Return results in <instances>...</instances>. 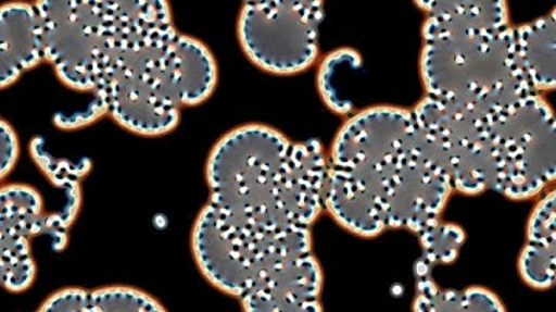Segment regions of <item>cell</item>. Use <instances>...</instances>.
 Masks as SVG:
<instances>
[{"label":"cell","mask_w":556,"mask_h":312,"mask_svg":"<svg viewBox=\"0 0 556 312\" xmlns=\"http://www.w3.org/2000/svg\"><path fill=\"white\" fill-rule=\"evenodd\" d=\"M321 20L324 3L318 0L248 2L240 14V43L266 72H303L316 61Z\"/></svg>","instance_id":"8992f818"},{"label":"cell","mask_w":556,"mask_h":312,"mask_svg":"<svg viewBox=\"0 0 556 312\" xmlns=\"http://www.w3.org/2000/svg\"><path fill=\"white\" fill-rule=\"evenodd\" d=\"M325 208L350 233H419L453 189L409 110L375 108L340 128L327 161Z\"/></svg>","instance_id":"6da1fadb"},{"label":"cell","mask_w":556,"mask_h":312,"mask_svg":"<svg viewBox=\"0 0 556 312\" xmlns=\"http://www.w3.org/2000/svg\"><path fill=\"white\" fill-rule=\"evenodd\" d=\"M0 126H2V132H0V137H2V153H0L2 155V178H5L20 157V139L7 121H2Z\"/></svg>","instance_id":"ac0fdd59"},{"label":"cell","mask_w":556,"mask_h":312,"mask_svg":"<svg viewBox=\"0 0 556 312\" xmlns=\"http://www.w3.org/2000/svg\"><path fill=\"white\" fill-rule=\"evenodd\" d=\"M43 59L42 24L30 3L0 9V86H11Z\"/></svg>","instance_id":"8fae6325"},{"label":"cell","mask_w":556,"mask_h":312,"mask_svg":"<svg viewBox=\"0 0 556 312\" xmlns=\"http://www.w3.org/2000/svg\"><path fill=\"white\" fill-rule=\"evenodd\" d=\"M412 112L431 152L448 176L453 192L468 196L485 192L484 134L489 113L456 108L431 97Z\"/></svg>","instance_id":"ba28073f"},{"label":"cell","mask_w":556,"mask_h":312,"mask_svg":"<svg viewBox=\"0 0 556 312\" xmlns=\"http://www.w3.org/2000/svg\"><path fill=\"white\" fill-rule=\"evenodd\" d=\"M416 234L424 248V257L420 260L428 266L452 263L466 238L460 227L439 222V220Z\"/></svg>","instance_id":"e0dca14e"},{"label":"cell","mask_w":556,"mask_h":312,"mask_svg":"<svg viewBox=\"0 0 556 312\" xmlns=\"http://www.w3.org/2000/svg\"><path fill=\"white\" fill-rule=\"evenodd\" d=\"M556 196L548 192L530 216L527 244L519 259V273L527 285L548 289L555 284Z\"/></svg>","instance_id":"4fadbf2b"},{"label":"cell","mask_w":556,"mask_h":312,"mask_svg":"<svg viewBox=\"0 0 556 312\" xmlns=\"http://www.w3.org/2000/svg\"><path fill=\"white\" fill-rule=\"evenodd\" d=\"M43 226L42 197L33 187L10 185L0 190V278L10 292H22L35 280L31 238Z\"/></svg>","instance_id":"9c48e42d"},{"label":"cell","mask_w":556,"mask_h":312,"mask_svg":"<svg viewBox=\"0 0 556 312\" xmlns=\"http://www.w3.org/2000/svg\"><path fill=\"white\" fill-rule=\"evenodd\" d=\"M36 9L42 24L43 59L65 86L93 91L109 46L110 2L46 0Z\"/></svg>","instance_id":"52a82bcc"},{"label":"cell","mask_w":556,"mask_h":312,"mask_svg":"<svg viewBox=\"0 0 556 312\" xmlns=\"http://www.w3.org/2000/svg\"><path fill=\"white\" fill-rule=\"evenodd\" d=\"M427 11L420 67L427 97L481 113L540 95L517 51L506 2L437 0Z\"/></svg>","instance_id":"3957f363"},{"label":"cell","mask_w":556,"mask_h":312,"mask_svg":"<svg viewBox=\"0 0 556 312\" xmlns=\"http://www.w3.org/2000/svg\"><path fill=\"white\" fill-rule=\"evenodd\" d=\"M327 166L317 141L291 142L265 126L237 128L208 158L203 211L262 237L311 227L325 208Z\"/></svg>","instance_id":"7a4b0ae2"},{"label":"cell","mask_w":556,"mask_h":312,"mask_svg":"<svg viewBox=\"0 0 556 312\" xmlns=\"http://www.w3.org/2000/svg\"><path fill=\"white\" fill-rule=\"evenodd\" d=\"M112 27L93 93L102 112L139 135H163L179 121L170 83V57L178 33L169 3L110 2Z\"/></svg>","instance_id":"277c9868"},{"label":"cell","mask_w":556,"mask_h":312,"mask_svg":"<svg viewBox=\"0 0 556 312\" xmlns=\"http://www.w3.org/2000/svg\"><path fill=\"white\" fill-rule=\"evenodd\" d=\"M170 83L179 108L206 101L217 86V64L211 51L199 40L178 33L172 49Z\"/></svg>","instance_id":"7c38bea8"},{"label":"cell","mask_w":556,"mask_h":312,"mask_svg":"<svg viewBox=\"0 0 556 312\" xmlns=\"http://www.w3.org/2000/svg\"><path fill=\"white\" fill-rule=\"evenodd\" d=\"M555 116L541 95L490 112L485 120L486 190L529 200L555 182Z\"/></svg>","instance_id":"5b68a950"},{"label":"cell","mask_w":556,"mask_h":312,"mask_svg":"<svg viewBox=\"0 0 556 312\" xmlns=\"http://www.w3.org/2000/svg\"><path fill=\"white\" fill-rule=\"evenodd\" d=\"M321 271L309 254L285 260L263 274L240 302L249 312L321 311Z\"/></svg>","instance_id":"30bf717a"},{"label":"cell","mask_w":556,"mask_h":312,"mask_svg":"<svg viewBox=\"0 0 556 312\" xmlns=\"http://www.w3.org/2000/svg\"><path fill=\"white\" fill-rule=\"evenodd\" d=\"M519 62L538 93L554 90L555 13L515 28Z\"/></svg>","instance_id":"9a60e30c"},{"label":"cell","mask_w":556,"mask_h":312,"mask_svg":"<svg viewBox=\"0 0 556 312\" xmlns=\"http://www.w3.org/2000/svg\"><path fill=\"white\" fill-rule=\"evenodd\" d=\"M431 267L417 262V297L415 311H503L501 300L485 289H468V291H441L433 278Z\"/></svg>","instance_id":"2e32d148"},{"label":"cell","mask_w":556,"mask_h":312,"mask_svg":"<svg viewBox=\"0 0 556 312\" xmlns=\"http://www.w3.org/2000/svg\"><path fill=\"white\" fill-rule=\"evenodd\" d=\"M46 312H142L160 311L163 307L148 294L131 288L65 289L53 294L39 308Z\"/></svg>","instance_id":"5bb4252c"}]
</instances>
